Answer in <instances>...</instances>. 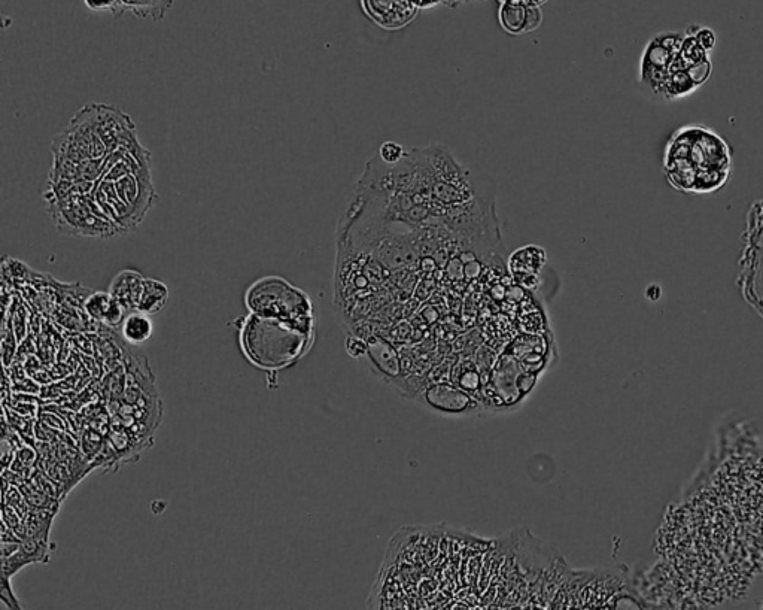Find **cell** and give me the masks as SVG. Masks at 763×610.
<instances>
[{"label":"cell","instance_id":"2e32d148","mask_svg":"<svg viewBox=\"0 0 763 610\" xmlns=\"http://www.w3.org/2000/svg\"><path fill=\"white\" fill-rule=\"evenodd\" d=\"M686 35L695 36L696 41L699 42V45L704 47L707 51L713 50L714 45H716V35H714L713 30L708 29V27L692 24V26L687 27Z\"/></svg>","mask_w":763,"mask_h":610},{"label":"cell","instance_id":"5b68a950","mask_svg":"<svg viewBox=\"0 0 763 610\" xmlns=\"http://www.w3.org/2000/svg\"><path fill=\"white\" fill-rule=\"evenodd\" d=\"M413 399L431 414L455 420L477 418L485 412L479 397L454 382H434L422 388Z\"/></svg>","mask_w":763,"mask_h":610},{"label":"cell","instance_id":"7402d4cb","mask_svg":"<svg viewBox=\"0 0 763 610\" xmlns=\"http://www.w3.org/2000/svg\"><path fill=\"white\" fill-rule=\"evenodd\" d=\"M759 608L763 609V602L759 605Z\"/></svg>","mask_w":763,"mask_h":610},{"label":"cell","instance_id":"3957f363","mask_svg":"<svg viewBox=\"0 0 763 610\" xmlns=\"http://www.w3.org/2000/svg\"><path fill=\"white\" fill-rule=\"evenodd\" d=\"M249 314L275 318L313 335V308L309 296L281 276H264L245 294Z\"/></svg>","mask_w":763,"mask_h":610},{"label":"cell","instance_id":"d6986e66","mask_svg":"<svg viewBox=\"0 0 763 610\" xmlns=\"http://www.w3.org/2000/svg\"><path fill=\"white\" fill-rule=\"evenodd\" d=\"M0 597H2V602L5 603V605H8V608L21 609L20 603L15 599L14 593H12L11 587H9V578H5V576H3Z\"/></svg>","mask_w":763,"mask_h":610},{"label":"cell","instance_id":"52a82bcc","mask_svg":"<svg viewBox=\"0 0 763 610\" xmlns=\"http://www.w3.org/2000/svg\"><path fill=\"white\" fill-rule=\"evenodd\" d=\"M498 21L510 35H527L541 26L543 12L540 6L530 5L521 0H504L498 9Z\"/></svg>","mask_w":763,"mask_h":610},{"label":"cell","instance_id":"8992f818","mask_svg":"<svg viewBox=\"0 0 763 610\" xmlns=\"http://www.w3.org/2000/svg\"><path fill=\"white\" fill-rule=\"evenodd\" d=\"M367 17L385 30H398L412 23L418 15L410 0H361Z\"/></svg>","mask_w":763,"mask_h":610},{"label":"cell","instance_id":"9a60e30c","mask_svg":"<svg viewBox=\"0 0 763 610\" xmlns=\"http://www.w3.org/2000/svg\"><path fill=\"white\" fill-rule=\"evenodd\" d=\"M406 156L403 145L397 144V142H383L381 150H379V159L388 166L397 165Z\"/></svg>","mask_w":763,"mask_h":610},{"label":"cell","instance_id":"ffe728a7","mask_svg":"<svg viewBox=\"0 0 763 610\" xmlns=\"http://www.w3.org/2000/svg\"><path fill=\"white\" fill-rule=\"evenodd\" d=\"M410 2L415 5V8L418 9H431L434 8V6L442 5V3H445V0H410Z\"/></svg>","mask_w":763,"mask_h":610},{"label":"cell","instance_id":"6da1fadb","mask_svg":"<svg viewBox=\"0 0 763 610\" xmlns=\"http://www.w3.org/2000/svg\"><path fill=\"white\" fill-rule=\"evenodd\" d=\"M665 174L677 190L711 193L731 174L728 144L707 127H683L667 145Z\"/></svg>","mask_w":763,"mask_h":610},{"label":"cell","instance_id":"30bf717a","mask_svg":"<svg viewBox=\"0 0 763 610\" xmlns=\"http://www.w3.org/2000/svg\"><path fill=\"white\" fill-rule=\"evenodd\" d=\"M85 312L93 320L105 324L108 327H121L127 311L112 297V294L106 291H96L90 294L84 303Z\"/></svg>","mask_w":763,"mask_h":610},{"label":"cell","instance_id":"7a4b0ae2","mask_svg":"<svg viewBox=\"0 0 763 610\" xmlns=\"http://www.w3.org/2000/svg\"><path fill=\"white\" fill-rule=\"evenodd\" d=\"M313 335L275 318L249 314L243 318L239 344L249 363L267 372H279L305 357Z\"/></svg>","mask_w":763,"mask_h":610},{"label":"cell","instance_id":"4fadbf2b","mask_svg":"<svg viewBox=\"0 0 763 610\" xmlns=\"http://www.w3.org/2000/svg\"><path fill=\"white\" fill-rule=\"evenodd\" d=\"M169 300V288L166 284L154 278H145L144 290L139 300L138 311L154 317L163 311Z\"/></svg>","mask_w":763,"mask_h":610},{"label":"cell","instance_id":"ba28073f","mask_svg":"<svg viewBox=\"0 0 763 610\" xmlns=\"http://www.w3.org/2000/svg\"><path fill=\"white\" fill-rule=\"evenodd\" d=\"M367 339V357L373 372L382 381H397L401 375L400 355L397 348L381 335H372Z\"/></svg>","mask_w":763,"mask_h":610},{"label":"cell","instance_id":"8fae6325","mask_svg":"<svg viewBox=\"0 0 763 610\" xmlns=\"http://www.w3.org/2000/svg\"><path fill=\"white\" fill-rule=\"evenodd\" d=\"M546 263V251L543 248L535 247V245H527V247L519 248L512 254L509 260L510 272L516 276V279H521L522 284L525 281H533L537 279L538 272L541 267Z\"/></svg>","mask_w":763,"mask_h":610},{"label":"cell","instance_id":"5bb4252c","mask_svg":"<svg viewBox=\"0 0 763 610\" xmlns=\"http://www.w3.org/2000/svg\"><path fill=\"white\" fill-rule=\"evenodd\" d=\"M455 372H458V376L454 379V384L464 388L468 393H477L479 391L480 384H483V382H480L479 372H477L473 363H465V366L459 367V370H455Z\"/></svg>","mask_w":763,"mask_h":610},{"label":"cell","instance_id":"277c9868","mask_svg":"<svg viewBox=\"0 0 763 610\" xmlns=\"http://www.w3.org/2000/svg\"><path fill=\"white\" fill-rule=\"evenodd\" d=\"M685 35L664 32L653 36L640 62V86L656 99H667L668 68L680 53Z\"/></svg>","mask_w":763,"mask_h":610},{"label":"cell","instance_id":"e0dca14e","mask_svg":"<svg viewBox=\"0 0 763 610\" xmlns=\"http://www.w3.org/2000/svg\"><path fill=\"white\" fill-rule=\"evenodd\" d=\"M346 352L349 357L363 358L367 355V339L360 338V336L349 335L345 342Z\"/></svg>","mask_w":763,"mask_h":610},{"label":"cell","instance_id":"9c48e42d","mask_svg":"<svg viewBox=\"0 0 763 610\" xmlns=\"http://www.w3.org/2000/svg\"><path fill=\"white\" fill-rule=\"evenodd\" d=\"M145 276L138 270H121L114 279H112L109 293L115 300L126 309L127 314L138 311L139 300H141L142 290H144Z\"/></svg>","mask_w":763,"mask_h":610},{"label":"cell","instance_id":"44dd1931","mask_svg":"<svg viewBox=\"0 0 763 610\" xmlns=\"http://www.w3.org/2000/svg\"><path fill=\"white\" fill-rule=\"evenodd\" d=\"M500 2H504V0H500ZM521 2H527V3H530V5H534V6H541V5H544V3L547 2V0H521Z\"/></svg>","mask_w":763,"mask_h":610},{"label":"cell","instance_id":"7c38bea8","mask_svg":"<svg viewBox=\"0 0 763 610\" xmlns=\"http://www.w3.org/2000/svg\"><path fill=\"white\" fill-rule=\"evenodd\" d=\"M121 336L130 345H142L150 341L154 333V324L150 315L144 312H130L120 327Z\"/></svg>","mask_w":763,"mask_h":610},{"label":"cell","instance_id":"ac0fdd59","mask_svg":"<svg viewBox=\"0 0 763 610\" xmlns=\"http://www.w3.org/2000/svg\"><path fill=\"white\" fill-rule=\"evenodd\" d=\"M84 5L87 6L90 11L94 12H106L109 11L118 15V8H120V0H82Z\"/></svg>","mask_w":763,"mask_h":610}]
</instances>
